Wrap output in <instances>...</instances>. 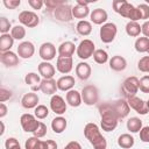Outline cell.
<instances>
[{
    "mask_svg": "<svg viewBox=\"0 0 149 149\" xmlns=\"http://www.w3.org/2000/svg\"><path fill=\"white\" fill-rule=\"evenodd\" d=\"M64 149H81V146L77 141H71L64 147Z\"/></svg>",
    "mask_w": 149,
    "mask_h": 149,
    "instance_id": "816d5d0a",
    "label": "cell"
},
{
    "mask_svg": "<svg viewBox=\"0 0 149 149\" xmlns=\"http://www.w3.org/2000/svg\"><path fill=\"white\" fill-rule=\"evenodd\" d=\"M20 123H21L22 129L26 133H34L40 125V121H37V118L35 115L24 113L20 118Z\"/></svg>",
    "mask_w": 149,
    "mask_h": 149,
    "instance_id": "ba28073f",
    "label": "cell"
},
{
    "mask_svg": "<svg viewBox=\"0 0 149 149\" xmlns=\"http://www.w3.org/2000/svg\"><path fill=\"white\" fill-rule=\"evenodd\" d=\"M127 102L129 105L130 108H133L136 113L141 114V115H146L149 109H148V106H147V101H144L143 99L139 98V97H130L127 99Z\"/></svg>",
    "mask_w": 149,
    "mask_h": 149,
    "instance_id": "7c38bea8",
    "label": "cell"
},
{
    "mask_svg": "<svg viewBox=\"0 0 149 149\" xmlns=\"http://www.w3.org/2000/svg\"><path fill=\"white\" fill-rule=\"evenodd\" d=\"M38 95L34 92H29V93H26L22 99H21V105L23 108H27V109H30V108H36L38 105Z\"/></svg>",
    "mask_w": 149,
    "mask_h": 149,
    "instance_id": "d6986e66",
    "label": "cell"
},
{
    "mask_svg": "<svg viewBox=\"0 0 149 149\" xmlns=\"http://www.w3.org/2000/svg\"><path fill=\"white\" fill-rule=\"evenodd\" d=\"M35 52V47L31 42L29 41H24V42H21L19 45H17V55L20 58H23V59H28L30 58Z\"/></svg>",
    "mask_w": 149,
    "mask_h": 149,
    "instance_id": "9a60e30c",
    "label": "cell"
},
{
    "mask_svg": "<svg viewBox=\"0 0 149 149\" xmlns=\"http://www.w3.org/2000/svg\"><path fill=\"white\" fill-rule=\"evenodd\" d=\"M38 88L42 93L48 95H54L56 93L57 88V81L55 79H42L41 84L38 85Z\"/></svg>",
    "mask_w": 149,
    "mask_h": 149,
    "instance_id": "e0dca14e",
    "label": "cell"
},
{
    "mask_svg": "<svg viewBox=\"0 0 149 149\" xmlns=\"http://www.w3.org/2000/svg\"><path fill=\"white\" fill-rule=\"evenodd\" d=\"M93 59L98 64H105L108 61V54L102 49H97L93 54Z\"/></svg>",
    "mask_w": 149,
    "mask_h": 149,
    "instance_id": "8d00e7d4",
    "label": "cell"
},
{
    "mask_svg": "<svg viewBox=\"0 0 149 149\" xmlns=\"http://www.w3.org/2000/svg\"><path fill=\"white\" fill-rule=\"evenodd\" d=\"M95 49H94V43L93 41L88 40V38H85L83 41H80V43L78 44L77 47V56L80 58V59H87L90 58L91 56H93Z\"/></svg>",
    "mask_w": 149,
    "mask_h": 149,
    "instance_id": "52a82bcc",
    "label": "cell"
},
{
    "mask_svg": "<svg viewBox=\"0 0 149 149\" xmlns=\"http://www.w3.org/2000/svg\"><path fill=\"white\" fill-rule=\"evenodd\" d=\"M10 35H12V37H13L14 40H22V38H24V36H26V29H24L23 26L16 24V26H14V27L12 28Z\"/></svg>",
    "mask_w": 149,
    "mask_h": 149,
    "instance_id": "74e56055",
    "label": "cell"
},
{
    "mask_svg": "<svg viewBox=\"0 0 149 149\" xmlns=\"http://www.w3.org/2000/svg\"><path fill=\"white\" fill-rule=\"evenodd\" d=\"M13 44H14V38L12 37L10 34H1L0 36V51L1 52L10 51Z\"/></svg>",
    "mask_w": 149,
    "mask_h": 149,
    "instance_id": "f1b7e54d",
    "label": "cell"
},
{
    "mask_svg": "<svg viewBox=\"0 0 149 149\" xmlns=\"http://www.w3.org/2000/svg\"><path fill=\"white\" fill-rule=\"evenodd\" d=\"M5 147L6 149H21L20 143L15 137H8L5 141Z\"/></svg>",
    "mask_w": 149,
    "mask_h": 149,
    "instance_id": "7bdbcfd3",
    "label": "cell"
},
{
    "mask_svg": "<svg viewBox=\"0 0 149 149\" xmlns=\"http://www.w3.org/2000/svg\"><path fill=\"white\" fill-rule=\"evenodd\" d=\"M34 115H35L37 119H40V120L45 119V118L49 115V109H48V107L44 106V105H38V106L35 108V111H34Z\"/></svg>",
    "mask_w": 149,
    "mask_h": 149,
    "instance_id": "f35d334b",
    "label": "cell"
},
{
    "mask_svg": "<svg viewBox=\"0 0 149 149\" xmlns=\"http://www.w3.org/2000/svg\"><path fill=\"white\" fill-rule=\"evenodd\" d=\"M0 123H1V132H0V135H2V134L5 133V125H3V122H2V121H1Z\"/></svg>",
    "mask_w": 149,
    "mask_h": 149,
    "instance_id": "6f0895ef",
    "label": "cell"
},
{
    "mask_svg": "<svg viewBox=\"0 0 149 149\" xmlns=\"http://www.w3.org/2000/svg\"><path fill=\"white\" fill-rule=\"evenodd\" d=\"M147 3H149V0H148V1H147Z\"/></svg>",
    "mask_w": 149,
    "mask_h": 149,
    "instance_id": "94428289",
    "label": "cell"
},
{
    "mask_svg": "<svg viewBox=\"0 0 149 149\" xmlns=\"http://www.w3.org/2000/svg\"><path fill=\"white\" fill-rule=\"evenodd\" d=\"M118 33V28L116 24L113 22H107L105 24L101 26L100 30H99V35H100V40L104 43H111L114 41L115 36Z\"/></svg>",
    "mask_w": 149,
    "mask_h": 149,
    "instance_id": "8992f818",
    "label": "cell"
},
{
    "mask_svg": "<svg viewBox=\"0 0 149 149\" xmlns=\"http://www.w3.org/2000/svg\"><path fill=\"white\" fill-rule=\"evenodd\" d=\"M9 98H12V91H9V90H7L5 87H1L0 88V101L5 102Z\"/></svg>",
    "mask_w": 149,
    "mask_h": 149,
    "instance_id": "681fc988",
    "label": "cell"
},
{
    "mask_svg": "<svg viewBox=\"0 0 149 149\" xmlns=\"http://www.w3.org/2000/svg\"><path fill=\"white\" fill-rule=\"evenodd\" d=\"M2 3L8 9H15L16 7H19L21 5V1L20 0H3Z\"/></svg>",
    "mask_w": 149,
    "mask_h": 149,
    "instance_id": "c3c4849f",
    "label": "cell"
},
{
    "mask_svg": "<svg viewBox=\"0 0 149 149\" xmlns=\"http://www.w3.org/2000/svg\"><path fill=\"white\" fill-rule=\"evenodd\" d=\"M127 129L130 133H139L142 129V120L140 118H136V116H133V118L128 119Z\"/></svg>",
    "mask_w": 149,
    "mask_h": 149,
    "instance_id": "836d02e7",
    "label": "cell"
},
{
    "mask_svg": "<svg viewBox=\"0 0 149 149\" xmlns=\"http://www.w3.org/2000/svg\"><path fill=\"white\" fill-rule=\"evenodd\" d=\"M137 69L141 72H147L149 73V56H143L139 63H137Z\"/></svg>",
    "mask_w": 149,
    "mask_h": 149,
    "instance_id": "60d3db41",
    "label": "cell"
},
{
    "mask_svg": "<svg viewBox=\"0 0 149 149\" xmlns=\"http://www.w3.org/2000/svg\"><path fill=\"white\" fill-rule=\"evenodd\" d=\"M33 134H34V136H36V137H38V139L44 137L45 134H47V126H45V123H43V122L40 121V125H38L37 129H36Z\"/></svg>",
    "mask_w": 149,
    "mask_h": 149,
    "instance_id": "f6af8a7d",
    "label": "cell"
},
{
    "mask_svg": "<svg viewBox=\"0 0 149 149\" xmlns=\"http://www.w3.org/2000/svg\"><path fill=\"white\" fill-rule=\"evenodd\" d=\"M28 5L33 9H41L42 6L44 5V1H42V0H28Z\"/></svg>",
    "mask_w": 149,
    "mask_h": 149,
    "instance_id": "f907efd6",
    "label": "cell"
},
{
    "mask_svg": "<svg viewBox=\"0 0 149 149\" xmlns=\"http://www.w3.org/2000/svg\"><path fill=\"white\" fill-rule=\"evenodd\" d=\"M90 13V8L88 6H84V5H76L72 7V16L76 19H85Z\"/></svg>",
    "mask_w": 149,
    "mask_h": 149,
    "instance_id": "f546056e",
    "label": "cell"
},
{
    "mask_svg": "<svg viewBox=\"0 0 149 149\" xmlns=\"http://www.w3.org/2000/svg\"><path fill=\"white\" fill-rule=\"evenodd\" d=\"M50 108L55 114L62 115L66 112V102L61 95L54 94L50 99Z\"/></svg>",
    "mask_w": 149,
    "mask_h": 149,
    "instance_id": "5bb4252c",
    "label": "cell"
},
{
    "mask_svg": "<svg viewBox=\"0 0 149 149\" xmlns=\"http://www.w3.org/2000/svg\"><path fill=\"white\" fill-rule=\"evenodd\" d=\"M80 94L83 102L87 106H93L99 100V91L94 85H86L85 87H83Z\"/></svg>",
    "mask_w": 149,
    "mask_h": 149,
    "instance_id": "277c9868",
    "label": "cell"
},
{
    "mask_svg": "<svg viewBox=\"0 0 149 149\" xmlns=\"http://www.w3.org/2000/svg\"><path fill=\"white\" fill-rule=\"evenodd\" d=\"M37 69H38V73L43 77V79H52L56 72L55 66L50 62H44V61L38 64Z\"/></svg>",
    "mask_w": 149,
    "mask_h": 149,
    "instance_id": "ac0fdd59",
    "label": "cell"
},
{
    "mask_svg": "<svg viewBox=\"0 0 149 149\" xmlns=\"http://www.w3.org/2000/svg\"><path fill=\"white\" fill-rule=\"evenodd\" d=\"M26 149H47V142L40 140L36 136L29 137L24 143Z\"/></svg>",
    "mask_w": 149,
    "mask_h": 149,
    "instance_id": "83f0119b",
    "label": "cell"
},
{
    "mask_svg": "<svg viewBox=\"0 0 149 149\" xmlns=\"http://www.w3.org/2000/svg\"><path fill=\"white\" fill-rule=\"evenodd\" d=\"M54 16L56 20H58L61 22H69L73 17L72 16V7L68 3H64L54 10Z\"/></svg>",
    "mask_w": 149,
    "mask_h": 149,
    "instance_id": "8fae6325",
    "label": "cell"
},
{
    "mask_svg": "<svg viewBox=\"0 0 149 149\" xmlns=\"http://www.w3.org/2000/svg\"><path fill=\"white\" fill-rule=\"evenodd\" d=\"M74 50H77L74 43L70 41H65L58 47V57H72Z\"/></svg>",
    "mask_w": 149,
    "mask_h": 149,
    "instance_id": "603a6c76",
    "label": "cell"
},
{
    "mask_svg": "<svg viewBox=\"0 0 149 149\" xmlns=\"http://www.w3.org/2000/svg\"><path fill=\"white\" fill-rule=\"evenodd\" d=\"M66 126H68L66 119L63 118V116H61V115H59V116H56V118L52 119V121H51V128H52V130H54L56 134L63 133V132L65 130Z\"/></svg>",
    "mask_w": 149,
    "mask_h": 149,
    "instance_id": "4316f807",
    "label": "cell"
},
{
    "mask_svg": "<svg viewBox=\"0 0 149 149\" xmlns=\"http://www.w3.org/2000/svg\"><path fill=\"white\" fill-rule=\"evenodd\" d=\"M91 72L92 69L90 64H87L86 62H80L76 65V74L81 80H87L91 77Z\"/></svg>",
    "mask_w": 149,
    "mask_h": 149,
    "instance_id": "7402d4cb",
    "label": "cell"
},
{
    "mask_svg": "<svg viewBox=\"0 0 149 149\" xmlns=\"http://www.w3.org/2000/svg\"><path fill=\"white\" fill-rule=\"evenodd\" d=\"M24 81L27 85L31 86V88H33V87H36L41 84V78H40V74H37L36 72H29L26 74Z\"/></svg>",
    "mask_w": 149,
    "mask_h": 149,
    "instance_id": "d590c367",
    "label": "cell"
},
{
    "mask_svg": "<svg viewBox=\"0 0 149 149\" xmlns=\"http://www.w3.org/2000/svg\"><path fill=\"white\" fill-rule=\"evenodd\" d=\"M99 112H100V118H101L100 125H101L102 130H105V132L114 130L118 126L119 118L116 116V114L112 109L111 102H104L102 105H100Z\"/></svg>",
    "mask_w": 149,
    "mask_h": 149,
    "instance_id": "7a4b0ae2",
    "label": "cell"
},
{
    "mask_svg": "<svg viewBox=\"0 0 149 149\" xmlns=\"http://www.w3.org/2000/svg\"><path fill=\"white\" fill-rule=\"evenodd\" d=\"M139 88H140V91L143 92V93H149V74L143 76V77L140 79Z\"/></svg>",
    "mask_w": 149,
    "mask_h": 149,
    "instance_id": "b9f144b4",
    "label": "cell"
},
{
    "mask_svg": "<svg viewBox=\"0 0 149 149\" xmlns=\"http://www.w3.org/2000/svg\"><path fill=\"white\" fill-rule=\"evenodd\" d=\"M76 29H77V33L81 36H87L91 34L92 31V24L91 22L86 21V20H80L77 26H76Z\"/></svg>",
    "mask_w": 149,
    "mask_h": 149,
    "instance_id": "4dcf8cb0",
    "label": "cell"
},
{
    "mask_svg": "<svg viewBox=\"0 0 149 149\" xmlns=\"http://www.w3.org/2000/svg\"><path fill=\"white\" fill-rule=\"evenodd\" d=\"M38 55L44 62H49L56 56V47L51 42H44L38 49Z\"/></svg>",
    "mask_w": 149,
    "mask_h": 149,
    "instance_id": "4fadbf2b",
    "label": "cell"
},
{
    "mask_svg": "<svg viewBox=\"0 0 149 149\" xmlns=\"http://www.w3.org/2000/svg\"><path fill=\"white\" fill-rule=\"evenodd\" d=\"M6 114H7V106L3 102H1L0 104V118L6 116Z\"/></svg>",
    "mask_w": 149,
    "mask_h": 149,
    "instance_id": "11a10c76",
    "label": "cell"
},
{
    "mask_svg": "<svg viewBox=\"0 0 149 149\" xmlns=\"http://www.w3.org/2000/svg\"><path fill=\"white\" fill-rule=\"evenodd\" d=\"M90 19L94 24H105L108 19V14L102 8H95L91 12Z\"/></svg>",
    "mask_w": 149,
    "mask_h": 149,
    "instance_id": "ffe728a7",
    "label": "cell"
},
{
    "mask_svg": "<svg viewBox=\"0 0 149 149\" xmlns=\"http://www.w3.org/2000/svg\"><path fill=\"white\" fill-rule=\"evenodd\" d=\"M139 84H140V79H137L135 76L126 78L125 81L121 85V91H122L123 95L127 99L130 98V97H135V94L140 90L139 88Z\"/></svg>",
    "mask_w": 149,
    "mask_h": 149,
    "instance_id": "5b68a950",
    "label": "cell"
},
{
    "mask_svg": "<svg viewBox=\"0 0 149 149\" xmlns=\"http://www.w3.org/2000/svg\"><path fill=\"white\" fill-rule=\"evenodd\" d=\"M0 61L1 63L7 66V68H12L19 64V55H16L13 51H6V52H1L0 55Z\"/></svg>",
    "mask_w": 149,
    "mask_h": 149,
    "instance_id": "44dd1931",
    "label": "cell"
},
{
    "mask_svg": "<svg viewBox=\"0 0 149 149\" xmlns=\"http://www.w3.org/2000/svg\"><path fill=\"white\" fill-rule=\"evenodd\" d=\"M109 68L114 71H123L127 68V61L120 56V55H115L109 59Z\"/></svg>",
    "mask_w": 149,
    "mask_h": 149,
    "instance_id": "d4e9b609",
    "label": "cell"
},
{
    "mask_svg": "<svg viewBox=\"0 0 149 149\" xmlns=\"http://www.w3.org/2000/svg\"><path fill=\"white\" fill-rule=\"evenodd\" d=\"M12 24L9 22V20L5 16L0 17V31L1 34H9V30H12Z\"/></svg>",
    "mask_w": 149,
    "mask_h": 149,
    "instance_id": "ab89813d",
    "label": "cell"
},
{
    "mask_svg": "<svg viewBox=\"0 0 149 149\" xmlns=\"http://www.w3.org/2000/svg\"><path fill=\"white\" fill-rule=\"evenodd\" d=\"M137 8H139L140 12H141L142 20L148 21V19H149V5H148V3H141V5L137 6Z\"/></svg>",
    "mask_w": 149,
    "mask_h": 149,
    "instance_id": "bcb514c9",
    "label": "cell"
},
{
    "mask_svg": "<svg viewBox=\"0 0 149 149\" xmlns=\"http://www.w3.org/2000/svg\"><path fill=\"white\" fill-rule=\"evenodd\" d=\"M147 52H148V55H149V49H148V51H147Z\"/></svg>",
    "mask_w": 149,
    "mask_h": 149,
    "instance_id": "91938a15",
    "label": "cell"
},
{
    "mask_svg": "<svg viewBox=\"0 0 149 149\" xmlns=\"http://www.w3.org/2000/svg\"><path fill=\"white\" fill-rule=\"evenodd\" d=\"M112 6H113V9L115 13L120 14L121 16H123L126 19H129L130 21L137 22L139 20H142L140 9L126 0H114L112 2Z\"/></svg>",
    "mask_w": 149,
    "mask_h": 149,
    "instance_id": "6da1fadb",
    "label": "cell"
},
{
    "mask_svg": "<svg viewBox=\"0 0 149 149\" xmlns=\"http://www.w3.org/2000/svg\"><path fill=\"white\" fill-rule=\"evenodd\" d=\"M66 102L71 106V107H78L80 106L83 99H81V94L77 91V90H70L66 92Z\"/></svg>",
    "mask_w": 149,
    "mask_h": 149,
    "instance_id": "484cf974",
    "label": "cell"
},
{
    "mask_svg": "<svg viewBox=\"0 0 149 149\" xmlns=\"http://www.w3.org/2000/svg\"><path fill=\"white\" fill-rule=\"evenodd\" d=\"M84 135L86 140L93 146V149H106L107 148V141L100 133L99 127L93 123L88 122L84 127Z\"/></svg>",
    "mask_w": 149,
    "mask_h": 149,
    "instance_id": "3957f363",
    "label": "cell"
},
{
    "mask_svg": "<svg viewBox=\"0 0 149 149\" xmlns=\"http://www.w3.org/2000/svg\"><path fill=\"white\" fill-rule=\"evenodd\" d=\"M66 3L65 1H62V0H47L44 1V5L47 6V8L51 9V10H55L56 8H58L59 6Z\"/></svg>",
    "mask_w": 149,
    "mask_h": 149,
    "instance_id": "ee69618b",
    "label": "cell"
},
{
    "mask_svg": "<svg viewBox=\"0 0 149 149\" xmlns=\"http://www.w3.org/2000/svg\"><path fill=\"white\" fill-rule=\"evenodd\" d=\"M126 33H127V35L128 36H130V37H137L141 33H142V30H141V26L137 23V22H135V21H129L127 24H126Z\"/></svg>",
    "mask_w": 149,
    "mask_h": 149,
    "instance_id": "1f68e13d",
    "label": "cell"
},
{
    "mask_svg": "<svg viewBox=\"0 0 149 149\" xmlns=\"http://www.w3.org/2000/svg\"><path fill=\"white\" fill-rule=\"evenodd\" d=\"M140 140L144 143H149V126L142 127L140 130Z\"/></svg>",
    "mask_w": 149,
    "mask_h": 149,
    "instance_id": "7dc6e473",
    "label": "cell"
},
{
    "mask_svg": "<svg viewBox=\"0 0 149 149\" xmlns=\"http://www.w3.org/2000/svg\"><path fill=\"white\" fill-rule=\"evenodd\" d=\"M77 3H78V5H84V6H88V2H87V1H84V0H77Z\"/></svg>",
    "mask_w": 149,
    "mask_h": 149,
    "instance_id": "9f6ffc18",
    "label": "cell"
},
{
    "mask_svg": "<svg viewBox=\"0 0 149 149\" xmlns=\"http://www.w3.org/2000/svg\"><path fill=\"white\" fill-rule=\"evenodd\" d=\"M76 81H74V78L72 76H63L61 78H58L57 80V88L61 90V91H70L72 90V87L74 86Z\"/></svg>",
    "mask_w": 149,
    "mask_h": 149,
    "instance_id": "cb8c5ba5",
    "label": "cell"
},
{
    "mask_svg": "<svg viewBox=\"0 0 149 149\" xmlns=\"http://www.w3.org/2000/svg\"><path fill=\"white\" fill-rule=\"evenodd\" d=\"M112 109L114 111V113L116 114V116L120 119H125L126 116H128L129 112H130V107L127 102V100L125 99H118L113 102H111Z\"/></svg>",
    "mask_w": 149,
    "mask_h": 149,
    "instance_id": "30bf717a",
    "label": "cell"
},
{
    "mask_svg": "<svg viewBox=\"0 0 149 149\" xmlns=\"http://www.w3.org/2000/svg\"><path fill=\"white\" fill-rule=\"evenodd\" d=\"M135 50L137 52H147L149 49V38L148 37H137L134 43Z\"/></svg>",
    "mask_w": 149,
    "mask_h": 149,
    "instance_id": "e575fe53",
    "label": "cell"
},
{
    "mask_svg": "<svg viewBox=\"0 0 149 149\" xmlns=\"http://www.w3.org/2000/svg\"><path fill=\"white\" fill-rule=\"evenodd\" d=\"M47 149H57V143L54 140H47Z\"/></svg>",
    "mask_w": 149,
    "mask_h": 149,
    "instance_id": "db71d44e",
    "label": "cell"
},
{
    "mask_svg": "<svg viewBox=\"0 0 149 149\" xmlns=\"http://www.w3.org/2000/svg\"><path fill=\"white\" fill-rule=\"evenodd\" d=\"M56 69L61 73H70L73 69L72 57H58L56 62Z\"/></svg>",
    "mask_w": 149,
    "mask_h": 149,
    "instance_id": "2e32d148",
    "label": "cell"
},
{
    "mask_svg": "<svg viewBox=\"0 0 149 149\" xmlns=\"http://www.w3.org/2000/svg\"><path fill=\"white\" fill-rule=\"evenodd\" d=\"M147 106H148V109H149V99H148V101H147Z\"/></svg>",
    "mask_w": 149,
    "mask_h": 149,
    "instance_id": "680465c9",
    "label": "cell"
},
{
    "mask_svg": "<svg viewBox=\"0 0 149 149\" xmlns=\"http://www.w3.org/2000/svg\"><path fill=\"white\" fill-rule=\"evenodd\" d=\"M134 137L130 134H121L118 139V146L123 149H129L134 146Z\"/></svg>",
    "mask_w": 149,
    "mask_h": 149,
    "instance_id": "d6a6232c",
    "label": "cell"
},
{
    "mask_svg": "<svg viewBox=\"0 0 149 149\" xmlns=\"http://www.w3.org/2000/svg\"><path fill=\"white\" fill-rule=\"evenodd\" d=\"M141 30H142V34L144 35V37L149 38V20L144 21V23L141 26Z\"/></svg>",
    "mask_w": 149,
    "mask_h": 149,
    "instance_id": "f5cc1de1",
    "label": "cell"
},
{
    "mask_svg": "<svg viewBox=\"0 0 149 149\" xmlns=\"http://www.w3.org/2000/svg\"><path fill=\"white\" fill-rule=\"evenodd\" d=\"M19 21L22 26L28 28H34L40 23V19L37 14L33 10H22L19 14Z\"/></svg>",
    "mask_w": 149,
    "mask_h": 149,
    "instance_id": "9c48e42d",
    "label": "cell"
}]
</instances>
